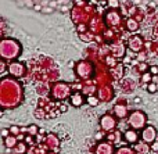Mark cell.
Instances as JSON below:
<instances>
[{"instance_id":"obj_32","label":"cell","mask_w":158,"mask_h":154,"mask_svg":"<svg viewBox=\"0 0 158 154\" xmlns=\"http://www.w3.org/2000/svg\"><path fill=\"white\" fill-rule=\"evenodd\" d=\"M157 89H158V88H157V83H156V82H150V83L147 85V90L150 92V93H156Z\"/></svg>"},{"instance_id":"obj_1","label":"cell","mask_w":158,"mask_h":154,"mask_svg":"<svg viewBox=\"0 0 158 154\" xmlns=\"http://www.w3.org/2000/svg\"><path fill=\"white\" fill-rule=\"evenodd\" d=\"M24 100V89L13 78H3L2 79V94H0V104L3 108H15Z\"/></svg>"},{"instance_id":"obj_29","label":"cell","mask_w":158,"mask_h":154,"mask_svg":"<svg viewBox=\"0 0 158 154\" xmlns=\"http://www.w3.org/2000/svg\"><path fill=\"white\" fill-rule=\"evenodd\" d=\"M151 81H153V75H151L150 72H144V74L142 75V82L143 83H144V82L146 83H150Z\"/></svg>"},{"instance_id":"obj_39","label":"cell","mask_w":158,"mask_h":154,"mask_svg":"<svg viewBox=\"0 0 158 154\" xmlns=\"http://www.w3.org/2000/svg\"><path fill=\"white\" fill-rule=\"evenodd\" d=\"M67 110H68V107H67V106H61V107H60V111H61V113H64V111H67Z\"/></svg>"},{"instance_id":"obj_21","label":"cell","mask_w":158,"mask_h":154,"mask_svg":"<svg viewBox=\"0 0 158 154\" xmlns=\"http://www.w3.org/2000/svg\"><path fill=\"white\" fill-rule=\"evenodd\" d=\"M121 88H122V90L125 92V93H131V92L135 89V82L132 79H125L122 83H121Z\"/></svg>"},{"instance_id":"obj_36","label":"cell","mask_w":158,"mask_h":154,"mask_svg":"<svg viewBox=\"0 0 158 154\" xmlns=\"http://www.w3.org/2000/svg\"><path fill=\"white\" fill-rule=\"evenodd\" d=\"M148 72H150L151 75H156V77H157V75H158V67L157 65H151L150 69H148Z\"/></svg>"},{"instance_id":"obj_19","label":"cell","mask_w":158,"mask_h":154,"mask_svg":"<svg viewBox=\"0 0 158 154\" xmlns=\"http://www.w3.org/2000/svg\"><path fill=\"white\" fill-rule=\"evenodd\" d=\"M98 96H100V100L108 102L112 99L114 93H112V89H101V90H98Z\"/></svg>"},{"instance_id":"obj_34","label":"cell","mask_w":158,"mask_h":154,"mask_svg":"<svg viewBox=\"0 0 158 154\" xmlns=\"http://www.w3.org/2000/svg\"><path fill=\"white\" fill-rule=\"evenodd\" d=\"M107 64H108V65H111L112 68L118 65L117 61H115V57H107Z\"/></svg>"},{"instance_id":"obj_15","label":"cell","mask_w":158,"mask_h":154,"mask_svg":"<svg viewBox=\"0 0 158 154\" xmlns=\"http://www.w3.org/2000/svg\"><path fill=\"white\" fill-rule=\"evenodd\" d=\"M133 150L136 152L137 154H147L148 152L151 150V147L148 146V143H146V142H137L136 144H135Z\"/></svg>"},{"instance_id":"obj_43","label":"cell","mask_w":158,"mask_h":154,"mask_svg":"<svg viewBox=\"0 0 158 154\" xmlns=\"http://www.w3.org/2000/svg\"><path fill=\"white\" fill-rule=\"evenodd\" d=\"M47 154H57V153H56V152H49Z\"/></svg>"},{"instance_id":"obj_7","label":"cell","mask_w":158,"mask_h":154,"mask_svg":"<svg viewBox=\"0 0 158 154\" xmlns=\"http://www.w3.org/2000/svg\"><path fill=\"white\" fill-rule=\"evenodd\" d=\"M42 143L44 144V147H46L49 152H56V153L60 152V139H58L54 133L46 135V138H43Z\"/></svg>"},{"instance_id":"obj_14","label":"cell","mask_w":158,"mask_h":154,"mask_svg":"<svg viewBox=\"0 0 158 154\" xmlns=\"http://www.w3.org/2000/svg\"><path fill=\"white\" fill-rule=\"evenodd\" d=\"M69 103H71L74 107H81V106H83V103H85L83 94H82L81 92H74V93L71 94V97H69Z\"/></svg>"},{"instance_id":"obj_38","label":"cell","mask_w":158,"mask_h":154,"mask_svg":"<svg viewBox=\"0 0 158 154\" xmlns=\"http://www.w3.org/2000/svg\"><path fill=\"white\" fill-rule=\"evenodd\" d=\"M11 133H10V129H3L2 131V136H3V139L4 138H7V136H10Z\"/></svg>"},{"instance_id":"obj_35","label":"cell","mask_w":158,"mask_h":154,"mask_svg":"<svg viewBox=\"0 0 158 154\" xmlns=\"http://www.w3.org/2000/svg\"><path fill=\"white\" fill-rule=\"evenodd\" d=\"M137 68H139V71H142L143 74H144V72L147 71V69H150V67H148L147 64H144V63H140V64H139V67H137Z\"/></svg>"},{"instance_id":"obj_8","label":"cell","mask_w":158,"mask_h":154,"mask_svg":"<svg viewBox=\"0 0 158 154\" xmlns=\"http://www.w3.org/2000/svg\"><path fill=\"white\" fill-rule=\"evenodd\" d=\"M157 135H158V132H157L156 127H153V125H147L144 129H142V133H140L142 140L148 144H153L157 140Z\"/></svg>"},{"instance_id":"obj_26","label":"cell","mask_w":158,"mask_h":154,"mask_svg":"<svg viewBox=\"0 0 158 154\" xmlns=\"http://www.w3.org/2000/svg\"><path fill=\"white\" fill-rule=\"evenodd\" d=\"M39 131L40 129H39L36 125H29V127H28V135L29 136H38Z\"/></svg>"},{"instance_id":"obj_20","label":"cell","mask_w":158,"mask_h":154,"mask_svg":"<svg viewBox=\"0 0 158 154\" xmlns=\"http://www.w3.org/2000/svg\"><path fill=\"white\" fill-rule=\"evenodd\" d=\"M126 29L131 31V32H136L139 31V21L133 18H128L126 19Z\"/></svg>"},{"instance_id":"obj_12","label":"cell","mask_w":158,"mask_h":154,"mask_svg":"<svg viewBox=\"0 0 158 154\" xmlns=\"http://www.w3.org/2000/svg\"><path fill=\"white\" fill-rule=\"evenodd\" d=\"M140 138H142V136L137 133V131L132 129V128L123 133V139H125V142L126 143H131V144H136L137 142H139Z\"/></svg>"},{"instance_id":"obj_18","label":"cell","mask_w":158,"mask_h":154,"mask_svg":"<svg viewBox=\"0 0 158 154\" xmlns=\"http://www.w3.org/2000/svg\"><path fill=\"white\" fill-rule=\"evenodd\" d=\"M106 18L108 19L111 25H118L121 22V15L117 13V11H110V13H107Z\"/></svg>"},{"instance_id":"obj_25","label":"cell","mask_w":158,"mask_h":154,"mask_svg":"<svg viewBox=\"0 0 158 154\" xmlns=\"http://www.w3.org/2000/svg\"><path fill=\"white\" fill-rule=\"evenodd\" d=\"M86 103H87L89 106H92V107H96V106H98L100 100H98V97H96V96H92V94H89V96L86 97Z\"/></svg>"},{"instance_id":"obj_42","label":"cell","mask_w":158,"mask_h":154,"mask_svg":"<svg viewBox=\"0 0 158 154\" xmlns=\"http://www.w3.org/2000/svg\"><path fill=\"white\" fill-rule=\"evenodd\" d=\"M35 10H36V11H40V10H43V8H42L39 4H36V6H35Z\"/></svg>"},{"instance_id":"obj_9","label":"cell","mask_w":158,"mask_h":154,"mask_svg":"<svg viewBox=\"0 0 158 154\" xmlns=\"http://www.w3.org/2000/svg\"><path fill=\"white\" fill-rule=\"evenodd\" d=\"M8 74L13 78H21L25 75V65L22 63H18V61H13L7 65Z\"/></svg>"},{"instance_id":"obj_37","label":"cell","mask_w":158,"mask_h":154,"mask_svg":"<svg viewBox=\"0 0 158 154\" xmlns=\"http://www.w3.org/2000/svg\"><path fill=\"white\" fill-rule=\"evenodd\" d=\"M151 152H154V153H158V140H156L153 144H151Z\"/></svg>"},{"instance_id":"obj_31","label":"cell","mask_w":158,"mask_h":154,"mask_svg":"<svg viewBox=\"0 0 158 154\" xmlns=\"http://www.w3.org/2000/svg\"><path fill=\"white\" fill-rule=\"evenodd\" d=\"M35 117L39 119H43L44 117H46V113H44V110H42V108H38V110L35 111Z\"/></svg>"},{"instance_id":"obj_27","label":"cell","mask_w":158,"mask_h":154,"mask_svg":"<svg viewBox=\"0 0 158 154\" xmlns=\"http://www.w3.org/2000/svg\"><path fill=\"white\" fill-rule=\"evenodd\" d=\"M135 153H136L135 150H132V149H129V147L123 146V147H119V149H118V152L115 154H135Z\"/></svg>"},{"instance_id":"obj_23","label":"cell","mask_w":158,"mask_h":154,"mask_svg":"<svg viewBox=\"0 0 158 154\" xmlns=\"http://www.w3.org/2000/svg\"><path fill=\"white\" fill-rule=\"evenodd\" d=\"M28 150L29 149H28V144L25 142H18V144L13 149V152L17 154H25V153H28Z\"/></svg>"},{"instance_id":"obj_5","label":"cell","mask_w":158,"mask_h":154,"mask_svg":"<svg viewBox=\"0 0 158 154\" xmlns=\"http://www.w3.org/2000/svg\"><path fill=\"white\" fill-rule=\"evenodd\" d=\"M93 65L89 61H79V63L75 65V75L79 78V79H89L93 75Z\"/></svg>"},{"instance_id":"obj_4","label":"cell","mask_w":158,"mask_h":154,"mask_svg":"<svg viewBox=\"0 0 158 154\" xmlns=\"http://www.w3.org/2000/svg\"><path fill=\"white\" fill-rule=\"evenodd\" d=\"M71 85L65 82H56L52 88V97L54 100H65L67 97H71Z\"/></svg>"},{"instance_id":"obj_13","label":"cell","mask_w":158,"mask_h":154,"mask_svg":"<svg viewBox=\"0 0 158 154\" xmlns=\"http://www.w3.org/2000/svg\"><path fill=\"white\" fill-rule=\"evenodd\" d=\"M112 113H114V115L117 117V118H126L128 115V107H126V104H121V103H118V104L114 106V108H112Z\"/></svg>"},{"instance_id":"obj_10","label":"cell","mask_w":158,"mask_h":154,"mask_svg":"<svg viewBox=\"0 0 158 154\" xmlns=\"http://www.w3.org/2000/svg\"><path fill=\"white\" fill-rule=\"evenodd\" d=\"M143 46H144V42H143V38L140 35H135L132 38H129L128 40V47L132 50L133 53H139L142 52Z\"/></svg>"},{"instance_id":"obj_11","label":"cell","mask_w":158,"mask_h":154,"mask_svg":"<svg viewBox=\"0 0 158 154\" xmlns=\"http://www.w3.org/2000/svg\"><path fill=\"white\" fill-rule=\"evenodd\" d=\"M94 154H115V147L110 142H98L94 147Z\"/></svg>"},{"instance_id":"obj_3","label":"cell","mask_w":158,"mask_h":154,"mask_svg":"<svg viewBox=\"0 0 158 154\" xmlns=\"http://www.w3.org/2000/svg\"><path fill=\"white\" fill-rule=\"evenodd\" d=\"M128 124L132 129L135 131H142L147 127V115H146L143 111L136 110V111H132L128 117Z\"/></svg>"},{"instance_id":"obj_6","label":"cell","mask_w":158,"mask_h":154,"mask_svg":"<svg viewBox=\"0 0 158 154\" xmlns=\"http://www.w3.org/2000/svg\"><path fill=\"white\" fill-rule=\"evenodd\" d=\"M100 128L104 132H111V131L117 129V117L112 115L111 113L104 114L100 118Z\"/></svg>"},{"instance_id":"obj_24","label":"cell","mask_w":158,"mask_h":154,"mask_svg":"<svg viewBox=\"0 0 158 154\" xmlns=\"http://www.w3.org/2000/svg\"><path fill=\"white\" fill-rule=\"evenodd\" d=\"M112 74H114V78H115V79H119V78L123 75V65L118 64L117 67H114V68H112Z\"/></svg>"},{"instance_id":"obj_40","label":"cell","mask_w":158,"mask_h":154,"mask_svg":"<svg viewBox=\"0 0 158 154\" xmlns=\"http://www.w3.org/2000/svg\"><path fill=\"white\" fill-rule=\"evenodd\" d=\"M4 61H6V60H3V61H2V72H4V71H6V63H4Z\"/></svg>"},{"instance_id":"obj_30","label":"cell","mask_w":158,"mask_h":154,"mask_svg":"<svg viewBox=\"0 0 158 154\" xmlns=\"http://www.w3.org/2000/svg\"><path fill=\"white\" fill-rule=\"evenodd\" d=\"M106 138H107V135H106L104 131H101V132H96V135H94V139L97 142H101L103 139H106Z\"/></svg>"},{"instance_id":"obj_16","label":"cell","mask_w":158,"mask_h":154,"mask_svg":"<svg viewBox=\"0 0 158 154\" xmlns=\"http://www.w3.org/2000/svg\"><path fill=\"white\" fill-rule=\"evenodd\" d=\"M121 132L118 129H114V131H111V132H108V135H107V142H110V143H112V144H117V143H119L121 142Z\"/></svg>"},{"instance_id":"obj_33","label":"cell","mask_w":158,"mask_h":154,"mask_svg":"<svg viewBox=\"0 0 158 154\" xmlns=\"http://www.w3.org/2000/svg\"><path fill=\"white\" fill-rule=\"evenodd\" d=\"M108 2V6L112 8H118L119 7V0H107Z\"/></svg>"},{"instance_id":"obj_22","label":"cell","mask_w":158,"mask_h":154,"mask_svg":"<svg viewBox=\"0 0 158 154\" xmlns=\"http://www.w3.org/2000/svg\"><path fill=\"white\" fill-rule=\"evenodd\" d=\"M111 53H112V57H123V56H125V46H123V44L114 46Z\"/></svg>"},{"instance_id":"obj_41","label":"cell","mask_w":158,"mask_h":154,"mask_svg":"<svg viewBox=\"0 0 158 154\" xmlns=\"http://www.w3.org/2000/svg\"><path fill=\"white\" fill-rule=\"evenodd\" d=\"M43 13H53V8H43Z\"/></svg>"},{"instance_id":"obj_28","label":"cell","mask_w":158,"mask_h":154,"mask_svg":"<svg viewBox=\"0 0 158 154\" xmlns=\"http://www.w3.org/2000/svg\"><path fill=\"white\" fill-rule=\"evenodd\" d=\"M8 129H10V133H11V135H14V136L21 135V128L17 127V125H11Z\"/></svg>"},{"instance_id":"obj_2","label":"cell","mask_w":158,"mask_h":154,"mask_svg":"<svg viewBox=\"0 0 158 154\" xmlns=\"http://www.w3.org/2000/svg\"><path fill=\"white\" fill-rule=\"evenodd\" d=\"M21 53V44L15 39H3L0 43V56L3 60H14Z\"/></svg>"},{"instance_id":"obj_17","label":"cell","mask_w":158,"mask_h":154,"mask_svg":"<svg viewBox=\"0 0 158 154\" xmlns=\"http://www.w3.org/2000/svg\"><path fill=\"white\" fill-rule=\"evenodd\" d=\"M18 138L17 136H14V135H10V136H7V138H4L3 139V143H4V146L7 147V149H14V147L18 144Z\"/></svg>"}]
</instances>
